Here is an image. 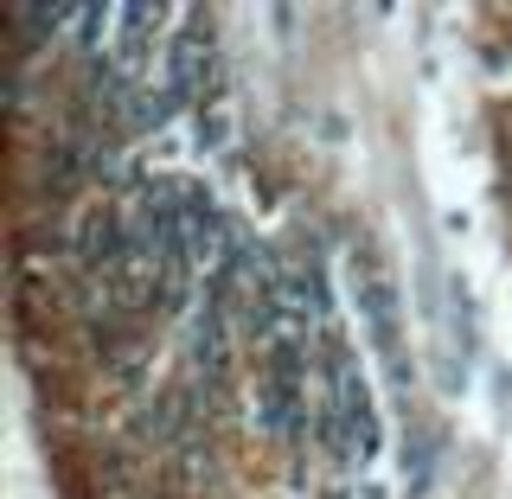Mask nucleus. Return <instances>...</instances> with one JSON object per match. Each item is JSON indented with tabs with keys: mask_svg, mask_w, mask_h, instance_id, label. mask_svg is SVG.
<instances>
[{
	"mask_svg": "<svg viewBox=\"0 0 512 499\" xmlns=\"http://www.w3.org/2000/svg\"><path fill=\"white\" fill-rule=\"evenodd\" d=\"M327 442L340 461H365L378 448V410H372V391L365 378L352 372V359L333 346L327 359Z\"/></svg>",
	"mask_w": 512,
	"mask_h": 499,
	"instance_id": "nucleus-1",
	"label": "nucleus"
}]
</instances>
